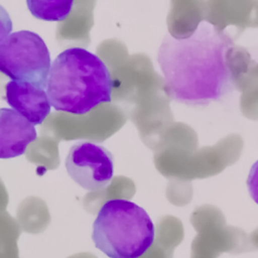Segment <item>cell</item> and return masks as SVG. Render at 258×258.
Returning a JSON list of instances; mask_svg holds the SVG:
<instances>
[{"instance_id":"obj_9","label":"cell","mask_w":258,"mask_h":258,"mask_svg":"<svg viewBox=\"0 0 258 258\" xmlns=\"http://www.w3.org/2000/svg\"><path fill=\"white\" fill-rule=\"evenodd\" d=\"M246 183L250 197L258 204V160L252 164Z\"/></svg>"},{"instance_id":"obj_7","label":"cell","mask_w":258,"mask_h":258,"mask_svg":"<svg viewBox=\"0 0 258 258\" xmlns=\"http://www.w3.org/2000/svg\"><path fill=\"white\" fill-rule=\"evenodd\" d=\"M37 133L33 124L13 109H0V158L8 159L25 153Z\"/></svg>"},{"instance_id":"obj_4","label":"cell","mask_w":258,"mask_h":258,"mask_svg":"<svg viewBox=\"0 0 258 258\" xmlns=\"http://www.w3.org/2000/svg\"><path fill=\"white\" fill-rule=\"evenodd\" d=\"M51 68L44 40L30 30H19L0 38V71L11 81L46 88Z\"/></svg>"},{"instance_id":"obj_1","label":"cell","mask_w":258,"mask_h":258,"mask_svg":"<svg viewBox=\"0 0 258 258\" xmlns=\"http://www.w3.org/2000/svg\"><path fill=\"white\" fill-rule=\"evenodd\" d=\"M248 58L209 21L200 22L187 37L167 34L157 51L166 95L188 106H207L232 93Z\"/></svg>"},{"instance_id":"obj_6","label":"cell","mask_w":258,"mask_h":258,"mask_svg":"<svg viewBox=\"0 0 258 258\" xmlns=\"http://www.w3.org/2000/svg\"><path fill=\"white\" fill-rule=\"evenodd\" d=\"M5 100L34 126L43 123L52 107L46 88L28 82L9 81L5 86Z\"/></svg>"},{"instance_id":"obj_2","label":"cell","mask_w":258,"mask_h":258,"mask_svg":"<svg viewBox=\"0 0 258 258\" xmlns=\"http://www.w3.org/2000/svg\"><path fill=\"white\" fill-rule=\"evenodd\" d=\"M113 81L106 63L82 48L62 50L51 62L46 93L56 111L85 115L112 100Z\"/></svg>"},{"instance_id":"obj_5","label":"cell","mask_w":258,"mask_h":258,"mask_svg":"<svg viewBox=\"0 0 258 258\" xmlns=\"http://www.w3.org/2000/svg\"><path fill=\"white\" fill-rule=\"evenodd\" d=\"M64 165L70 177L89 191L104 189L114 176L112 153L104 146L91 141L73 144Z\"/></svg>"},{"instance_id":"obj_8","label":"cell","mask_w":258,"mask_h":258,"mask_svg":"<svg viewBox=\"0 0 258 258\" xmlns=\"http://www.w3.org/2000/svg\"><path fill=\"white\" fill-rule=\"evenodd\" d=\"M27 8L33 17L44 21H63L71 14L74 6L72 0H27Z\"/></svg>"},{"instance_id":"obj_3","label":"cell","mask_w":258,"mask_h":258,"mask_svg":"<svg viewBox=\"0 0 258 258\" xmlns=\"http://www.w3.org/2000/svg\"><path fill=\"white\" fill-rule=\"evenodd\" d=\"M154 239L155 227L147 212L125 199L105 202L92 227L95 247L109 258H140Z\"/></svg>"}]
</instances>
